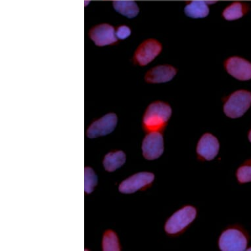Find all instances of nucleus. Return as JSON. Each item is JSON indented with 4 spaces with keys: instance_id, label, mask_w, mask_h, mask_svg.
<instances>
[{
    "instance_id": "obj_2",
    "label": "nucleus",
    "mask_w": 251,
    "mask_h": 251,
    "mask_svg": "<svg viewBox=\"0 0 251 251\" xmlns=\"http://www.w3.org/2000/svg\"><path fill=\"white\" fill-rule=\"evenodd\" d=\"M251 105V93L238 90L233 93L224 105V112L227 117L236 119L242 117Z\"/></svg>"
},
{
    "instance_id": "obj_7",
    "label": "nucleus",
    "mask_w": 251,
    "mask_h": 251,
    "mask_svg": "<svg viewBox=\"0 0 251 251\" xmlns=\"http://www.w3.org/2000/svg\"><path fill=\"white\" fill-rule=\"evenodd\" d=\"M154 175L151 173H140L125 179L119 186V192L125 194H131L146 188L154 181Z\"/></svg>"
},
{
    "instance_id": "obj_4",
    "label": "nucleus",
    "mask_w": 251,
    "mask_h": 251,
    "mask_svg": "<svg viewBox=\"0 0 251 251\" xmlns=\"http://www.w3.org/2000/svg\"><path fill=\"white\" fill-rule=\"evenodd\" d=\"M218 244L223 251H243L246 250L247 239L240 230L231 228L224 231Z\"/></svg>"
},
{
    "instance_id": "obj_21",
    "label": "nucleus",
    "mask_w": 251,
    "mask_h": 251,
    "mask_svg": "<svg viewBox=\"0 0 251 251\" xmlns=\"http://www.w3.org/2000/svg\"><path fill=\"white\" fill-rule=\"evenodd\" d=\"M249 141H250V142H251V130L250 131V132H249Z\"/></svg>"
},
{
    "instance_id": "obj_3",
    "label": "nucleus",
    "mask_w": 251,
    "mask_h": 251,
    "mask_svg": "<svg viewBox=\"0 0 251 251\" xmlns=\"http://www.w3.org/2000/svg\"><path fill=\"white\" fill-rule=\"evenodd\" d=\"M197 210L192 206H186L175 212L168 220L165 231L168 234L176 235L184 230L196 219Z\"/></svg>"
},
{
    "instance_id": "obj_14",
    "label": "nucleus",
    "mask_w": 251,
    "mask_h": 251,
    "mask_svg": "<svg viewBox=\"0 0 251 251\" xmlns=\"http://www.w3.org/2000/svg\"><path fill=\"white\" fill-rule=\"evenodd\" d=\"M126 159V154L122 151L109 152L104 158L103 166L106 171L114 172L125 163Z\"/></svg>"
},
{
    "instance_id": "obj_22",
    "label": "nucleus",
    "mask_w": 251,
    "mask_h": 251,
    "mask_svg": "<svg viewBox=\"0 0 251 251\" xmlns=\"http://www.w3.org/2000/svg\"><path fill=\"white\" fill-rule=\"evenodd\" d=\"M247 251H251V248L247 249Z\"/></svg>"
},
{
    "instance_id": "obj_19",
    "label": "nucleus",
    "mask_w": 251,
    "mask_h": 251,
    "mask_svg": "<svg viewBox=\"0 0 251 251\" xmlns=\"http://www.w3.org/2000/svg\"><path fill=\"white\" fill-rule=\"evenodd\" d=\"M239 182L245 183L251 181V165H245L239 167L237 171Z\"/></svg>"
},
{
    "instance_id": "obj_8",
    "label": "nucleus",
    "mask_w": 251,
    "mask_h": 251,
    "mask_svg": "<svg viewBox=\"0 0 251 251\" xmlns=\"http://www.w3.org/2000/svg\"><path fill=\"white\" fill-rule=\"evenodd\" d=\"M117 121L115 114H107L92 124L87 131V136L89 138H96L111 134L117 126Z\"/></svg>"
},
{
    "instance_id": "obj_10",
    "label": "nucleus",
    "mask_w": 251,
    "mask_h": 251,
    "mask_svg": "<svg viewBox=\"0 0 251 251\" xmlns=\"http://www.w3.org/2000/svg\"><path fill=\"white\" fill-rule=\"evenodd\" d=\"M89 36L98 46L111 45L118 40L115 29L109 24H101L93 27L89 32Z\"/></svg>"
},
{
    "instance_id": "obj_12",
    "label": "nucleus",
    "mask_w": 251,
    "mask_h": 251,
    "mask_svg": "<svg viewBox=\"0 0 251 251\" xmlns=\"http://www.w3.org/2000/svg\"><path fill=\"white\" fill-rule=\"evenodd\" d=\"M176 73V69L171 65H160L149 71L145 79L149 83L167 82L175 76Z\"/></svg>"
},
{
    "instance_id": "obj_18",
    "label": "nucleus",
    "mask_w": 251,
    "mask_h": 251,
    "mask_svg": "<svg viewBox=\"0 0 251 251\" xmlns=\"http://www.w3.org/2000/svg\"><path fill=\"white\" fill-rule=\"evenodd\" d=\"M98 183V176L95 172L90 167L85 168L84 189L87 194H90L94 190Z\"/></svg>"
},
{
    "instance_id": "obj_20",
    "label": "nucleus",
    "mask_w": 251,
    "mask_h": 251,
    "mask_svg": "<svg viewBox=\"0 0 251 251\" xmlns=\"http://www.w3.org/2000/svg\"><path fill=\"white\" fill-rule=\"evenodd\" d=\"M131 34V30L129 27L123 25L119 26L116 30V35L118 39L125 40Z\"/></svg>"
},
{
    "instance_id": "obj_1",
    "label": "nucleus",
    "mask_w": 251,
    "mask_h": 251,
    "mask_svg": "<svg viewBox=\"0 0 251 251\" xmlns=\"http://www.w3.org/2000/svg\"><path fill=\"white\" fill-rule=\"evenodd\" d=\"M172 115V109L169 104L156 101L147 109L143 119V126L148 132H158L163 129Z\"/></svg>"
},
{
    "instance_id": "obj_11",
    "label": "nucleus",
    "mask_w": 251,
    "mask_h": 251,
    "mask_svg": "<svg viewBox=\"0 0 251 251\" xmlns=\"http://www.w3.org/2000/svg\"><path fill=\"white\" fill-rule=\"evenodd\" d=\"M220 150L218 139L210 134H205L198 143L197 152L201 157L206 161H211L217 156Z\"/></svg>"
},
{
    "instance_id": "obj_15",
    "label": "nucleus",
    "mask_w": 251,
    "mask_h": 251,
    "mask_svg": "<svg viewBox=\"0 0 251 251\" xmlns=\"http://www.w3.org/2000/svg\"><path fill=\"white\" fill-rule=\"evenodd\" d=\"M249 10V6L247 3L234 2L229 5L223 11V17L226 20L233 21L240 19L244 16Z\"/></svg>"
},
{
    "instance_id": "obj_6",
    "label": "nucleus",
    "mask_w": 251,
    "mask_h": 251,
    "mask_svg": "<svg viewBox=\"0 0 251 251\" xmlns=\"http://www.w3.org/2000/svg\"><path fill=\"white\" fill-rule=\"evenodd\" d=\"M143 155L146 159H158L164 152L163 135L159 132H151L144 138L142 144Z\"/></svg>"
},
{
    "instance_id": "obj_13",
    "label": "nucleus",
    "mask_w": 251,
    "mask_h": 251,
    "mask_svg": "<svg viewBox=\"0 0 251 251\" xmlns=\"http://www.w3.org/2000/svg\"><path fill=\"white\" fill-rule=\"evenodd\" d=\"M208 1H190L185 7V13L187 17L194 19L204 18L209 13Z\"/></svg>"
},
{
    "instance_id": "obj_16",
    "label": "nucleus",
    "mask_w": 251,
    "mask_h": 251,
    "mask_svg": "<svg viewBox=\"0 0 251 251\" xmlns=\"http://www.w3.org/2000/svg\"><path fill=\"white\" fill-rule=\"evenodd\" d=\"M115 10L128 18H134L139 13V7L136 3L132 1H115L113 2Z\"/></svg>"
},
{
    "instance_id": "obj_5",
    "label": "nucleus",
    "mask_w": 251,
    "mask_h": 251,
    "mask_svg": "<svg viewBox=\"0 0 251 251\" xmlns=\"http://www.w3.org/2000/svg\"><path fill=\"white\" fill-rule=\"evenodd\" d=\"M162 50V45L157 40L149 39L142 42L135 51V63L140 66L149 64L154 58L159 55Z\"/></svg>"
},
{
    "instance_id": "obj_17",
    "label": "nucleus",
    "mask_w": 251,
    "mask_h": 251,
    "mask_svg": "<svg viewBox=\"0 0 251 251\" xmlns=\"http://www.w3.org/2000/svg\"><path fill=\"white\" fill-rule=\"evenodd\" d=\"M103 250L105 251H119L121 250L119 238L113 231L108 230L103 235Z\"/></svg>"
},
{
    "instance_id": "obj_9",
    "label": "nucleus",
    "mask_w": 251,
    "mask_h": 251,
    "mask_svg": "<svg viewBox=\"0 0 251 251\" xmlns=\"http://www.w3.org/2000/svg\"><path fill=\"white\" fill-rule=\"evenodd\" d=\"M227 72L237 80H249L251 79V63L239 57H231L225 62Z\"/></svg>"
}]
</instances>
